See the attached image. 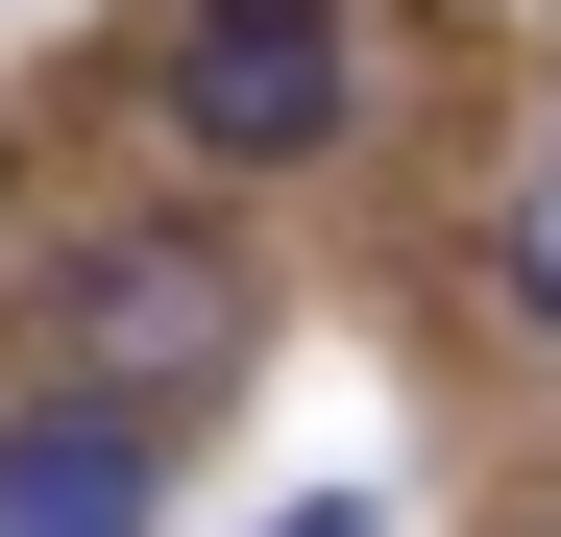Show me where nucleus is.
I'll return each instance as SVG.
<instances>
[{
	"label": "nucleus",
	"instance_id": "f257e3e1",
	"mask_svg": "<svg viewBox=\"0 0 561 537\" xmlns=\"http://www.w3.org/2000/svg\"><path fill=\"white\" fill-rule=\"evenodd\" d=\"M49 367L99 391V415H196L244 367V244L220 220H99V244L49 268Z\"/></svg>",
	"mask_w": 561,
	"mask_h": 537
},
{
	"label": "nucleus",
	"instance_id": "f03ea898",
	"mask_svg": "<svg viewBox=\"0 0 561 537\" xmlns=\"http://www.w3.org/2000/svg\"><path fill=\"white\" fill-rule=\"evenodd\" d=\"M342 99H366L342 0H196V25H171V147H220V171L342 147Z\"/></svg>",
	"mask_w": 561,
	"mask_h": 537
},
{
	"label": "nucleus",
	"instance_id": "7ed1b4c3",
	"mask_svg": "<svg viewBox=\"0 0 561 537\" xmlns=\"http://www.w3.org/2000/svg\"><path fill=\"white\" fill-rule=\"evenodd\" d=\"M147 465H171V415H99V391H49L25 439H0V537H147Z\"/></svg>",
	"mask_w": 561,
	"mask_h": 537
},
{
	"label": "nucleus",
	"instance_id": "20e7f679",
	"mask_svg": "<svg viewBox=\"0 0 561 537\" xmlns=\"http://www.w3.org/2000/svg\"><path fill=\"white\" fill-rule=\"evenodd\" d=\"M513 318H561V171H513Z\"/></svg>",
	"mask_w": 561,
	"mask_h": 537
},
{
	"label": "nucleus",
	"instance_id": "39448f33",
	"mask_svg": "<svg viewBox=\"0 0 561 537\" xmlns=\"http://www.w3.org/2000/svg\"><path fill=\"white\" fill-rule=\"evenodd\" d=\"M268 537H366V489H294V513H268Z\"/></svg>",
	"mask_w": 561,
	"mask_h": 537
}]
</instances>
